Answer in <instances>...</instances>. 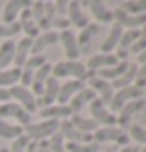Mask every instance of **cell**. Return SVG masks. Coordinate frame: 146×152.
Wrapping results in <instances>:
<instances>
[{"instance_id": "1", "label": "cell", "mask_w": 146, "mask_h": 152, "mask_svg": "<svg viewBox=\"0 0 146 152\" xmlns=\"http://www.w3.org/2000/svg\"><path fill=\"white\" fill-rule=\"evenodd\" d=\"M58 130H60V120H42V122H30L28 126H24V134L32 142H40V140H48Z\"/></svg>"}, {"instance_id": "2", "label": "cell", "mask_w": 146, "mask_h": 152, "mask_svg": "<svg viewBox=\"0 0 146 152\" xmlns=\"http://www.w3.org/2000/svg\"><path fill=\"white\" fill-rule=\"evenodd\" d=\"M92 140L96 144H106V142H116V144L128 146V134L118 126H98V130L92 134Z\"/></svg>"}, {"instance_id": "3", "label": "cell", "mask_w": 146, "mask_h": 152, "mask_svg": "<svg viewBox=\"0 0 146 152\" xmlns=\"http://www.w3.org/2000/svg\"><path fill=\"white\" fill-rule=\"evenodd\" d=\"M142 94H144V90H138L136 86H126V88H120V90L114 92V96H112L110 104H108V110L116 116V114L122 110V106H126V104H128V102H132V100L142 98Z\"/></svg>"}, {"instance_id": "4", "label": "cell", "mask_w": 146, "mask_h": 152, "mask_svg": "<svg viewBox=\"0 0 146 152\" xmlns=\"http://www.w3.org/2000/svg\"><path fill=\"white\" fill-rule=\"evenodd\" d=\"M88 110H90V118L98 126H116V116L108 110V106L100 98H94L88 104Z\"/></svg>"}, {"instance_id": "5", "label": "cell", "mask_w": 146, "mask_h": 152, "mask_svg": "<svg viewBox=\"0 0 146 152\" xmlns=\"http://www.w3.org/2000/svg\"><path fill=\"white\" fill-rule=\"evenodd\" d=\"M6 118H14L16 122H20V126H28L32 122V114H28L24 110L20 104H16V102H4V104H0V120H6Z\"/></svg>"}, {"instance_id": "6", "label": "cell", "mask_w": 146, "mask_h": 152, "mask_svg": "<svg viewBox=\"0 0 146 152\" xmlns=\"http://www.w3.org/2000/svg\"><path fill=\"white\" fill-rule=\"evenodd\" d=\"M8 92H10V98H14L16 104H20L28 114H34L38 110L36 108V96L30 92V88H24L20 84H16L12 88H8Z\"/></svg>"}, {"instance_id": "7", "label": "cell", "mask_w": 146, "mask_h": 152, "mask_svg": "<svg viewBox=\"0 0 146 152\" xmlns=\"http://www.w3.org/2000/svg\"><path fill=\"white\" fill-rule=\"evenodd\" d=\"M112 16H114V22L120 24L124 30H140L146 24V14H126L120 8L112 10Z\"/></svg>"}, {"instance_id": "8", "label": "cell", "mask_w": 146, "mask_h": 152, "mask_svg": "<svg viewBox=\"0 0 146 152\" xmlns=\"http://www.w3.org/2000/svg\"><path fill=\"white\" fill-rule=\"evenodd\" d=\"M80 8H88L90 14L96 18V24H112L114 22V16H112V10H108L104 2H98V0H86V2H80Z\"/></svg>"}, {"instance_id": "9", "label": "cell", "mask_w": 146, "mask_h": 152, "mask_svg": "<svg viewBox=\"0 0 146 152\" xmlns=\"http://www.w3.org/2000/svg\"><path fill=\"white\" fill-rule=\"evenodd\" d=\"M58 42L64 48V56L68 58V62H76L80 58V50H78V42H76V34L68 30L58 32Z\"/></svg>"}, {"instance_id": "10", "label": "cell", "mask_w": 146, "mask_h": 152, "mask_svg": "<svg viewBox=\"0 0 146 152\" xmlns=\"http://www.w3.org/2000/svg\"><path fill=\"white\" fill-rule=\"evenodd\" d=\"M144 106H146L144 98L132 100V102H128L126 106H122V110H120V112L116 114V126L124 130V126H128V124H130L132 116H134V114H138V112H140V110H142Z\"/></svg>"}, {"instance_id": "11", "label": "cell", "mask_w": 146, "mask_h": 152, "mask_svg": "<svg viewBox=\"0 0 146 152\" xmlns=\"http://www.w3.org/2000/svg\"><path fill=\"white\" fill-rule=\"evenodd\" d=\"M88 88H92L94 94H96V98H100L106 106L110 104V100L114 96V88L110 86V82L102 80L100 76H92V78L88 80Z\"/></svg>"}, {"instance_id": "12", "label": "cell", "mask_w": 146, "mask_h": 152, "mask_svg": "<svg viewBox=\"0 0 146 152\" xmlns=\"http://www.w3.org/2000/svg\"><path fill=\"white\" fill-rule=\"evenodd\" d=\"M40 118L42 120H68L70 116H72V110H70L68 104H50V106H44L38 110Z\"/></svg>"}, {"instance_id": "13", "label": "cell", "mask_w": 146, "mask_h": 152, "mask_svg": "<svg viewBox=\"0 0 146 152\" xmlns=\"http://www.w3.org/2000/svg\"><path fill=\"white\" fill-rule=\"evenodd\" d=\"M58 90H60V80H56V78H48L46 80V86H44V92H42V96L36 98V108L38 106H50V104H56V98H58Z\"/></svg>"}, {"instance_id": "14", "label": "cell", "mask_w": 146, "mask_h": 152, "mask_svg": "<svg viewBox=\"0 0 146 152\" xmlns=\"http://www.w3.org/2000/svg\"><path fill=\"white\" fill-rule=\"evenodd\" d=\"M52 74V64L46 62L44 66H40L36 72H34V78H32V84H30V92L38 98L42 96V92H44V86H46V80L50 78Z\"/></svg>"}, {"instance_id": "15", "label": "cell", "mask_w": 146, "mask_h": 152, "mask_svg": "<svg viewBox=\"0 0 146 152\" xmlns=\"http://www.w3.org/2000/svg\"><path fill=\"white\" fill-rule=\"evenodd\" d=\"M32 2L28 0H10L4 4V10H2V24H12L16 22V18L20 16L24 8H28Z\"/></svg>"}, {"instance_id": "16", "label": "cell", "mask_w": 146, "mask_h": 152, "mask_svg": "<svg viewBox=\"0 0 146 152\" xmlns=\"http://www.w3.org/2000/svg\"><path fill=\"white\" fill-rule=\"evenodd\" d=\"M118 64V58H116L114 54H94L90 56L88 60H86V70H90V72H98V70H104V68H110V66H116Z\"/></svg>"}, {"instance_id": "17", "label": "cell", "mask_w": 146, "mask_h": 152, "mask_svg": "<svg viewBox=\"0 0 146 152\" xmlns=\"http://www.w3.org/2000/svg\"><path fill=\"white\" fill-rule=\"evenodd\" d=\"M86 84L84 82H80V80H66L64 84H60V90H58V98H56V104H68L70 100L74 98V94L76 92H80L82 88H84Z\"/></svg>"}, {"instance_id": "18", "label": "cell", "mask_w": 146, "mask_h": 152, "mask_svg": "<svg viewBox=\"0 0 146 152\" xmlns=\"http://www.w3.org/2000/svg\"><path fill=\"white\" fill-rule=\"evenodd\" d=\"M94 98H96L94 90H92V88H88V86H84L80 92H76V94H74V98L68 102V106H70V110H72V114H80Z\"/></svg>"}, {"instance_id": "19", "label": "cell", "mask_w": 146, "mask_h": 152, "mask_svg": "<svg viewBox=\"0 0 146 152\" xmlns=\"http://www.w3.org/2000/svg\"><path fill=\"white\" fill-rule=\"evenodd\" d=\"M66 18H68L70 26H76V28H86L88 26V16H86V12L80 8V2H76V0H72V2H68V12H66Z\"/></svg>"}, {"instance_id": "20", "label": "cell", "mask_w": 146, "mask_h": 152, "mask_svg": "<svg viewBox=\"0 0 146 152\" xmlns=\"http://www.w3.org/2000/svg\"><path fill=\"white\" fill-rule=\"evenodd\" d=\"M56 42H58V32H56V30L40 32L38 38H34V40H32L30 54H32V56H38V54H42V50H44V48L56 44Z\"/></svg>"}, {"instance_id": "21", "label": "cell", "mask_w": 146, "mask_h": 152, "mask_svg": "<svg viewBox=\"0 0 146 152\" xmlns=\"http://www.w3.org/2000/svg\"><path fill=\"white\" fill-rule=\"evenodd\" d=\"M102 30V26L100 24H88L86 28H82L80 30V34L76 36V42H78V50H80V54H86L88 52V48H90V42H92V38L98 34V32Z\"/></svg>"}, {"instance_id": "22", "label": "cell", "mask_w": 146, "mask_h": 152, "mask_svg": "<svg viewBox=\"0 0 146 152\" xmlns=\"http://www.w3.org/2000/svg\"><path fill=\"white\" fill-rule=\"evenodd\" d=\"M124 28L120 26V24L112 22V26H110V32L106 34V38H104V42L100 44V52L102 54H112L116 50V46H118V40H120V36H122Z\"/></svg>"}, {"instance_id": "23", "label": "cell", "mask_w": 146, "mask_h": 152, "mask_svg": "<svg viewBox=\"0 0 146 152\" xmlns=\"http://www.w3.org/2000/svg\"><path fill=\"white\" fill-rule=\"evenodd\" d=\"M30 48H32V38H26V36H24L22 40H18V42H16L14 60H12V64H14V68L22 70V66L26 64V60H28V54H30Z\"/></svg>"}, {"instance_id": "24", "label": "cell", "mask_w": 146, "mask_h": 152, "mask_svg": "<svg viewBox=\"0 0 146 152\" xmlns=\"http://www.w3.org/2000/svg\"><path fill=\"white\" fill-rule=\"evenodd\" d=\"M18 24H20V28H22V32L26 34V38H38L40 30L38 26H36V22H34V18H32L30 14V6L24 8L22 12H20V16H18Z\"/></svg>"}, {"instance_id": "25", "label": "cell", "mask_w": 146, "mask_h": 152, "mask_svg": "<svg viewBox=\"0 0 146 152\" xmlns=\"http://www.w3.org/2000/svg\"><path fill=\"white\" fill-rule=\"evenodd\" d=\"M68 122L76 130L84 132V134H90V132H96V130H98V124H96L92 118H86V116H82V114H72V116L68 118Z\"/></svg>"}, {"instance_id": "26", "label": "cell", "mask_w": 146, "mask_h": 152, "mask_svg": "<svg viewBox=\"0 0 146 152\" xmlns=\"http://www.w3.org/2000/svg\"><path fill=\"white\" fill-rule=\"evenodd\" d=\"M128 64L130 62H118L116 66H110V68H104V70H98L96 72V76H100L102 80H106V82H114V80H118L120 76L126 72V68H128Z\"/></svg>"}, {"instance_id": "27", "label": "cell", "mask_w": 146, "mask_h": 152, "mask_svg": "<svg viewBox=\"0 0 146 152\" xmlns=\"http://www.w3.org/2000/svg\"><path fill=\"white\" fill-rule=\"evenodd\" d=\"M136 74H138V66H136V64H128L126 72H124L118 80L110 82V86L114 88V92L120 90V88H126V86H132V84H134V80H136Z\"/></svg>"}, {"instance_id": "28", "label": "cell", "mask_w": 146, "mask_h": 152, "mask_svg": "<svg viewBox=\"0 0 146 152\" xmlns=\"http://www.w3.org/2000/svg\"><path fill=\"white\" fill-rule=\"evenodd\" d=\"M14 50H16V42L14 40H6L0 46V70H6L12 60H14Z\"/></svg>"}, {"instance_id": "29", "label": "cell", "mask_w": 146, "mask_h": 152, "mask_svg": "<svg viewBox=\"0 0 146 152\" xmlns=\"http://www.w3.org/2000/svg\"><path fill=\"white\" fill-rule=\"evenodd\" d=\"M20 74L22 70L18 68H6V70H0V88H12L20 82Z\"/></svg>"}, {"instance_id": "30", "label": "cell", "mask_w": 146, "mask_h": 152, "mask_svg": "<svg viewBox=\"0 0 146 152\" xmlns=\"http://www.w3.org/2000/svg\"><path fill=\"white\" fill-rule=\"evenodd\" d=\"M24 134V128L20 124H12V122L0 120V138H6V140H16L18 136Z\"/></svg>"}, {"instance_id": "31", "label": "cell", "mask_w": 146, "mask_h": 152, "mask_svg": "<svg viewBox=\"0 0 146 152\" xmlns=\"http://www.w3.org/2000/svg\"><path fill=\"white\" fill-rule=\"evenodd\" d=\"M120 10L126 14H146V0H126L120 4Z\"/></svg>"}, {"instance_id": "32", "label": "cell", "mask_w": 146, "mask_h": 152, "mask_svg": "<svg viewBox=\"0 0 146 152\" xmlns=\"http://www.w3.org/2000/svg\"><path fill=\"white\" fill-rule=\"evenodd\" d=\"M68 74H70L72 80H80V82H84V84H86V80H88V70H86L84 62H80V60L70 62V72Z\"/></svg>"}, {"instance_id": "33", "label": "cell", "mask_w": 146, "mask_h": 152, "mask_svg": "<svg viewBox=\"0 0 146 152\" xmlns=\"http://www.w3.org/2000/svg\"><path fill=\"white\" fill-rule=\"evenodd\" d=\"M66 152H100V144L88 142V144H74V142H64Z\"/></svg>"}, {"instance_id": "34", "label": "cell", "mask_w": 146, "mask_h": 152, "mask_svg": "<svg viewBox=\"0 0 146 152\" xmlns=\"http://www.w3.org/2000/svg\"><path fill=\"white\" fill-rule=\"evenodd\" d=\"M126 134H128V138H132L134 142L146 146V128H144V126H140V124H132Z\"/></svg>"}, {"instance_id": "35", "label": "cell", "mask_w": 146, "mask_h": 152, "mask_svg": "<svg viewBox=\"0 0 146 152\" xmlns=\"http://www.w3.org/2000/svg\"><path fill=\"white\" fill-rule=\"evenodd\" d=\"M20 32H22V28H20L18 20L12 22V24H2V22H0V38L10 40V38H14L16 34H20Z\"/></svg>"}, {"instance_id": "36", "label": "cell", "mask_w": 146, "mask_h": 152, "mask_svg": "<svg viewBox=\"0 0 146 152\" xmlns=\"http://www.w3.org/2000/svg\"><path fill=\"white\" fill-rule=\"evenodd\" d=\"M68 72H70V62L68 60H60L56 62V64H52V78H56V80H60V78H68Z\"/></svg>"}, {"instance_id": "37", "label": "cell", "mask_w": 146, "mask_h": 152, "mask_svg": "<svg viewBox=\"0 0 146 152\" xmlns=\"http://www.w3.org/2000/svg\"><path fill=\"white\" fill-rule=\"evenodd\" d=\"M146 50V24L140 28V34H138V38H136V42L132 44V48H130V54H142Z\"/></svg>"}, {"instance_id": "38", "label": "cell", "mask_w": 146, "mask_h": 152, "mask_svg": "<svg viewBox=\"0 0 146 152\" xmlns=\"http://www.w3.org/2000/svg\"><path fill=\"white\" fill-rule=\"evenodd\" d=\"M48 62V58L44 56V54H38V56H28V60H26V64H24L22 68H28L32 70V72H36V70L40 68V66H44Z\"/></svg>"}, {"instance_id": "39", "label": "cell", "mask_w": 146, "mask_h": 152, "mask_svg": "<svg viewBox=\"0 0 146 152\" xmlns=\"http://www.w3.org/2000/svg\"><path fill=\"white\" fill-rule=\"evenodd\" d=\"M48 148H50V152H66L64 138H62L60 132H56V134H52V136L48 138Z\"/></svg>"}, {"instance_id": "40", "label": "cell", "mask_w": 146, "mask_h": 152, "mask_svg": "<svg viewBox=\"0 0 146 152\" xmlns=\"http://www.w3.org/2000/svg\"><path fill=\"white\" fill-rule=\"evenodd\" d=\"M28 144H30V138L26 136V134H22V136H18L16 140H12V146L8 150L10 152H26Z\"/></svg>"}, {"instance_id": "41", "label": "cell", "mask_w": 146, "mask_h": 152, "mask_svg": "<svg viewBox=\"0 0 146 152\" xmlns=\"http://www.w3.org/2000/svg\"><path fill=\"white\" fill-rule=\"evenodd\" d=\"M68 26H70V22H68V18H62V16H54V20H52V30H68Z\"/></svg>"}, {"instance_id": "42", "label": "cell", "mask_w": 146, "mask_h": 152, "mask_svg": "<svg viewBox=\"0 0 146 152\" xmlns=\"http://www.w3.org/2000/svg\"><path fill=\"white\" fill-rule=\"evenodd\" d=\"M54 12H56V16L66 18V12H68V2H66V0H56V2H54Z\"/></svg>"}, {"instance_id": "43", "label": "cell", "mask_w": 146, "mask_h": 152, "mask_svg": "<svg viewBox=\"0 0 146 152\" xmlns=\"http://www.w3.org/2000/svg\"><path fill=\"white\" fill-rule=\"evenodd\" d=\"M4 102H10V92L8 88H0V104H4Z\"/></svg>"}, {"instance_id": "44", "label": "cell", "mask_w": 146, "mask_h": 152, "mask_svg": "<svg viewBox=\"0 0 146 152\" xmlns=\"http://www.w3.org/2000/svg\"><path fill=\"white\" fill-rule=\"evenodd\" d=\"M36 152H50V148H48V140H40Z\"/></svg>"}, {"instance_id": "45", "label": "cell", "mask_w": 146, "mask_h": 152, "mask_svg": "<svg viewBox=\"0 0 146 152\" xmlns=\"http://www.w3.org/2000/svg\"><path fill=\"white\" fill-rule=\"evenodd\" d=\"M136 76H138V78H144V80H146V64H142V66L138 68V74H136Z\"/></svg>"}, {"instance_id": "46", "label": "cell", "mask_w": 146, "mask_h": 152, "mask_svg": "<svg viewBox=\"0 0 146 152\" xmlns=\"http://www.w3.org/2000/svg\"><path fill=\"white\" fill-rule=\"evenodd\" d=\"M118 152H136V148H134V146H122Z\"/></svg>"}, {"instance_id": "47", "label": "cell", "mask_w": 146, "mask_h": 152, "mask_svg": "<svg viewBox=\"0 0 146 152\" xmlns=\"http://www.w3.org/2000/svg\"><path fill=\"white\" fill-rule=\"evenodd\" d=\"M138 60L142 62V64H146V50H144L142 54H138Z\"/></svg>"}, {"instance_id": "48", "label": "cell", "mask_w": 146, "mask_h": 152, "mask_svg": "<svg viewBox=\"0 0 146 152\" xmlns=\"http://www.w3.org/2000/svg\"><path fill=\"white\" fill-rule=\"evenodd\" d=\"M0 152H10V150H8V148H0Z\"/></svg>"}]
</instances>
